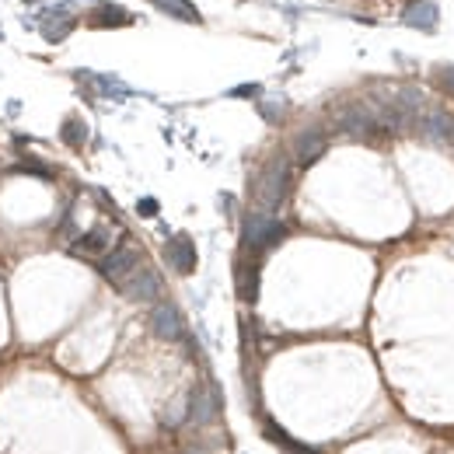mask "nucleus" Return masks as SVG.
I'll return each instance as SVG.
<instances>
[{
    "label": "nucleus",
    "mask_w": 454,
    "mask_h": 454,
    "mask_svg": "<svg viewBox=\"0 0 454 454\" xmlns=\"http://www.w3.org/2000/svg\"><path fill=\"white\" fill-rule=\"evenodd\" d=\"M287 189H290V164L283 157H273L262 168L259 182H255V203L262 210H276L283 199H287Z\"/></svg>",
    "instance_id": "obj_1"
},
{
    "label": "nucleus",
    "mask_w": 454,
    "mask_h": 454,
    "mask_svg": "<svg viewBox=\"0 0 454 454\" xmlns=\"http://www.w3.org/2000/svg\"><path fill=\"white\" fill-rule=\"evenodd\" d=\"M283 238H287V227H283L276 217H269V210L266 213H252L245 220V245L255 248V252H269Z\"/></svg>",
    "instance_id": "obj_2"
},
{
    "label": "nucleus",
    "mask_w": 454,
    "mask_h": 454,
    "mask_svg": "<svg viewBox=\"0 0 454 454\" xmlns=\"http://www.w3.org/2000/svg\"><path fill=\"white\" fill-rule=\"evenodd\" d=\"M119 290H123L130 301H137V304H150V301H157V294H161V283H157V273H154V269L137 266V269L119 283Z\"/></svg>",
    "instance_id": "obj_3"
},
{
    "label": "nucleus",
    "mask_w": 454,
    "mask_h": 454,
    "mask_svg": "<svg viewBox=\"0 0 454 454\" xmlns=\"http://www.w3.org/2000/svg\"><path fill=\"white\" fill-rule=\"evenodd\" d=\"M335 126H339V133H346V137H371L374 130H377V116L367 108V105H360V101H353V105H346L343 112H339V119H335Z\"/></svg>",
    "instance_id": "obj_4"
},
{
    "label": "nucleus",
    "mask_w": 454,
    "mask_h": 454,
    "mask_svg": "<svg viewBox=\"0 0 454 454\" xmlns=\"http://www.w3.org/2000/svg\"><path fill=\"white\" fill-rule=\"evenodd\" d=\"M137 266H140L137 252H133L130 245H119V248H112V252H105V255H101L98 273H101L108 283H116V287H119V283H123V279H126Z\"/></svg>",
    "instance_id": "obj_5"
},
{
    "label": "nucleus",
    "mask_w": 454,
    "mask_h": 454,
    "mask_svg": "<svg viewBox=\"0 0 454 454\" xmlns=\"http://www.w3.org/2000/svg\"><path fill=\"white\" fill-rule=\"evenodd\" d=\"M150 328H154V335L168 339V343L182 339V315L175 311V304H168V301L154 304V311H150Z\"/></svg>",
    "instance_id": "obj_6"
},
{
    "label": "nucleus",
    "mask_w": 454,
    "mask_h": 454,
    "mask_svg": "<svg viewBox=\"0 0 454 454\" xmlns=\"http://www.w3.org/2000/svg\"><path fill=\"white\" fill-rule=\"evenodd\" d=\"M322 150H325V130L322 126H308V130H301L294 137V157H297L301 168L315 164L322 157Z\"/></svg>",
    "instance_id": "obj_7"
},
{
    "label": "nucleus",
    "mask_w": 454,
    "mask_h": 454,
    "mask_svg": "<svg viewBox=\"0 0 454 454\" xmlns=\"http://www.w3.org/2000/svg\"><path fill=\"white\" fill-rule=\"evenodd\" d=\"M168 262H172L182 276H189L196 269V245L189 235H175L172 245H168Z\"/></svg>",
    "instance_id": "obj_8"
},
{
    "label": "nucleus",
    "mask_w": 454,
    "mask_h": 454,
    "mask_svg": "<svg viewBox=\"0 0 454 454\" xmlns=\"http://www.w3.org/2000/svg\"><path fill=\"white\" fill-rule=\"evenodd\" d=\"M416 130L423 133V140H430V144H440V140H447V133H451V119L444 116V112H423V116H416Z\"/></svg>",
    "instance_id": "obj_9"
},
{
    "label": "nucleus",
    "mask_w": 454,
    "mask_h": 454,
    "mask_svg": "<svg viewBox=\"0 0 454 454\" xmlns=\"http://www.w3.org/2000/svg\"><path fill=\"white\" fill-rule=\"evenodd\" d=\"M213 413H217V399H213V391L196 388V391L189 395V423L203 426V423H210V420H213Z\"/></svg>",
    "instance_id": "obj_10"
},
{
    "label": "nucleus",
    "mask_w": 454,
    "mask_h": 454,
    "mask_svg": "<svg viewBox=\"0 0 454 454\" xmlns=\"http://www.w3.org/2000/svg\"><path fill=\"white\" fill-rule=\"evenodd\" d=\"M74 252H81V255H105L108 252V231L105 227H91V231L77 235L74 238Z\"/></svg>",
    "instance_id": "obj_11"
},
{
    "label": "nucleus",
    "mask_w": 454,
    "mask_h": 454,
    "mask_svg": "<svg viewBox=\"0 0 454 454\" xmlns=\"http://www.w3.org/2000/svg\"><path fill=\"white\" fill-rule=\"evenodd\" d=\"M238 297L245 304H255V297H259V266L255 262H245L238 269Z\"/></svg>",
    "instance_id": "obj_12"
},
{
    "label": "nucleus",
    "mask_w": 454,
    "mask_h": 454,
    "mask_svg": "<svg viewBox=\"0 0 454 454\" xmlns=\"http://www.w3.org/2000/svg\"><path fill=\"white\" fill-rule=\"evenodd\" d=\"M154 8L164 11V14H172V18H179V21L199 25V11L189 4V0H154Z\"/></svg>",
    "instance_id": "obj_13"
},
{
    "label": "nucleus",
    "mask_w": 454,
    "mask_h": 454,
    "mask_svg": "<svg viewBox=\"0 0 454 454\" xmlns=\"http://www.w3.org/2000/svg\"><path fill=\"white\" fill-rule=\"evenodd\" d=\"M133 18L123 11V8H116V4H101L98 11H95V21L91 25H101V28H116V25H130Z\"/></svg>",
    "instance_id": "obj_14"
},
{
    "label": "nucleus",
    "mask_w": 454,
    "mask_h": 454,
    "mask_svg": "<svg viewBox=\"0 0 454 454\" xmlns=\"http://www.w3.org/2000/svg\"><path fill=\"white\" fill-rule=\"evenodd\" d=\"M433 18H437V11H433L430 4H416V8H409V11H406V21H409V25H416V28H430V25H433Z\"/></svg>",
    "instance_id": "obj_15"
},
{
    "label": "nucleus",
    "mask_w": 454,
    "mask_h": 454,
    "mask_svg": "<svg viewBox=\"0 0 454 454\" xmlns=\"http://www.w3.org/2000/svg\"><path fill=\"white\" fill-rule=\"evenodd\" d=\"M63 140H67L70 147H81V144L88 140V126H84L81 119H67V123H63Z\"/></svg>",
    "instance_id": "obj_16"
},
{
    "label": "nucleus",
    "mask_w": 454,
    "mask_h": 454,
    "mask_svg": "<svg viewBox=\"0 0 454 454\" xmlns=\"http://www.w3.org/2000/svg\"><path fill=\"white\" fill-rule=\"evenodd\" d=\"M189 420V402H175L172 409H168L164 416H161V423L164 426H179V423H186Z\"/></svg>",
    "instance_id": "obj_17"
},
{
    "label": "nucleus",
    "mask_w": 454,
    "mask_h": 454,
    "mask_svg": "<svg viewBox=\"0 0 454 454\" xmlns=\"http://www.w3.org/2000/svg\"><path fill=\"white\" fill-rule=\"evenodd\" d=\"M433 74H437V84H440V88H447V91H454V67H451V63H444V67H437Z\"/></svg>",
    "instance_id": "obj_18"
},
{
    "label": "nucleus",
    "mask_w": 454,
    "mask_h": 454,
    "mask_svg": "<svg viewBox=\"0 0 454 454\" xmlns=\"http://www.w3.org/2000/svg\"><path fill=\"white\" fill-rule=\"evenodd\" d=\"M137 210H140V217H157L161 206H157V199H147V196H144V199L137 203Z\"/></svg>",
    "instance_id": "obj_19"
},
{
    "label": "nucleus",
    "mask_w": 454,
    "mask_h": 454,
    "mask_svg": "<svg viewBox=\"0 0 454 454\" xmlns=\"http://www.w3.org/2000/svg\"><path fill=\"white\" fill-rule=\"evenodd\" d=\"M231 95H238V98H248V95H255V84H245V88H235Z\"/></svg>",
    "instance_id": "obj_20"
},
{
    "label": "nucleus",
    "mask_w": 454,
    "mask_h": 454,
    "mask_svg": "<svg viewBox=\"0 0 454 454\" xmlns=\"http://www.w3.org/2000/svg\"><path fill=\"white\" fill-rule=\"evenodd\" d=\"M447 140H451V144H454V119H451V133H447Z\"/></svg>",
    "instance_id": "obj_21"
},
{
    "label": "nucleus",
    "mask_w": 454,
    "mask_h": 454,
    "mask_svg": "<svg viewBox=\"0 0 454 454\" xmlns=\"http://www.w3.org/2000/svg\"><path fill=\"white\" fill-rule=\"evenodd\" d=\"M25 4H35V0H25Z\"/></svg>",
    "instance_id": "obj_22"
}]
</instances>
